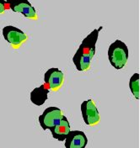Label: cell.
I'll list each match as a JSON object with an SVG mask.
<instances>
[{
    "label": "cell",
    "instance_id": "obj_3",
    "mask_svg": "<svg viewBox=\"0 0 140 148\" xmlns=\"http://www.w3.org/2000/svg\"><path fill=\"white\" fill-rule=\"evenodd\" d=\"M63 116V113L59 108L57 107H48L44 112L41 114V115L39 116L38 121L40 123V125L41 128L46 130L51 129L54 125H56L58 121L61 120Z\"/></svg>",
    "mask_w": 140,
    "mask_h": 148
},
{
    "label": "cell",
    "instance_id": "obj_11",
    "mask_svg": "<svg viewBox=\"0 0 140 148\" xmlns=\"http://www.w3.org/2000/svg\"><path fill=\"white\" fill-rule=\"evenodd\" d=\"M139 74L134 73L131 77L129 80V88L132 95L137 99H139L140 95V86H139Z\"/></svg>",
    "mask_w": 140,
    "mask_h": 148
},
{
    "label": "cell",
    "instance_id": "obj_1",
    "mask_svg": "<svg viewBox=\"0 0 140 148\" xmlns=\"http://www.w3.org/2000/svg\"><path fill=\"white\" fill-rule=\"evenodd\" d=\"M102 26L94 29L84 38L73 56V62L75 67L79 72H84L90 68L91 60L95 54V46L99 36V32Z\"/></svg>",
    "mask_w": 140,
    "mask_h": 148
},
{
    "label": "cell",
    "instance_id": "obj_8",
    "mask_svg": "<svg viewBox=\"0 0 140 148\" xmlns=\"http://www.w3.org/2000/svg\"><path fill=\"white\" fill-rule=\"evenodd\" d=\"M64 140L66 148H85L88 144L87 136L81 130H70Z\"/></svg>",
    "mask_w": 140,
    "mask_h": 148
},
{
    "label": "cell",
    "instance_id": "obj_6",
    "mask_svg": "<svg viewBox=\"0 0 140 148\" xmlns=\"http://www.w3.org/2000/svg\"><path fill=\"white\" fill-rule=\"evenodd\" d=\"M82 117L84 123L88 125H95L101 120V115L97 107L92 99L84 101L80 106Z\"/></svg>",
    "mask_w": 140,
    "mask_h": 148
},
{
    "label": "cell",
    "instance_id": "obj_9",
    "mask_svg": "<svg viewBox=\"0 0 140 148\" xmlns=\"http://www.w3.org/2000/svg\"><path fill=\"white\" fill-rule=\"evenodd\" d=\"M50 130L52 136L54 139H57L59 141H64L66 137L68 136V133L70 132L71 128L68 120L67 119L65 115L58 121V123Z\"/></svg>",
    "mask_w": 140,
    "mask_h": 148
},
{
    "label": "cell",
    "instance_id": "obj_12",
    "mask_svg": "<svg viewBox=\"0 0 140 148\" xmlns=\"http://www.w3.org/2000/svg\"><path fill=\"white\" fill-rule=\"evenodd\" d=\"M6 9H7L6 1L5 0H0V14H3Z\"/></svg>",
    "mask_w": 140,
    "mask_h": 148
},
{
    "label": "cell",
    "instance_id": "obj_5",
    "mask_svg": "<svg viewBox=\"0 0 140 148\" xmlns=\"http://www.w3.org/2000/svg\"><path fill=\"white\" fill-rule=\"evenodd\" d=\"M3 36L4 40L14 49H18L22 44L28 40L27 35H26L19 28L8 25L3 28Z\"/></svg>",
    "mask_w": 140,
    "mask_h": 148
},
{
    "label": "cell",
    "instance_id": "obj_7",
    "mask_svg": "<svg viewBox=\"0 0 140 148\" xmlns=\"http://www.w3.org/2000/svg\"><path fill=\"white\" fill-rule=\"evenodd\" d=\"M44 82L49 89L57 91L63 84L64 74L58 68H49L44 74Z\"/></svg>",
    "mask_w": 140,
    "mask_h": 148
},
{
    "label": "cell",
    "instance_id": "obj_2",
    "mask_svg": "<svg viewBox=\"0 0 140 148\" xmlns=\"http://www.w3.org/2000/svg\"><path fill=\"white\" fill-rule=\"evenodd\" d=\"M108 58L115 69L120 70L123 68L128 59V48L127 45L120 40H115L109 46Z\"/></svg>",
    "mask_w": 140,
    "mask_h": 148
},
{
    "label": "cell",
    "instance_id": "obj_10",
    "mask_svg": "<svg viewBox=\"0 0 140 148\" xmlns=\"http://www.w3.org/2000/svg\"><path fill=\"white\" fill-rule=\"evenodd\" d=\"M49 92H50V89L44 83V84L41 85L40 87L34 88L30 92V101L37 106H41L47 100Z\"/></svg>",
    "mask_w": 140,
    "mask_h": 148
},
{
    "label": "cell",
    "instance_id": "obj_4",
    "mask_svg": "<svg viewBox=\"0 0 140 148\" xmlns=\"http://www.w3.org/2000/svg\"><path fill=\"white\" fill-rule=\"evenodd\" d=\"M6 6L14 12L21 13L26 18L34 20L38 18L37 10L28 0H7Z\"/></svg>",
    "mask_w": 140,
    "mask_h": 148
}]
</instances>
